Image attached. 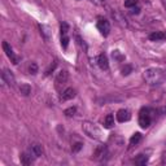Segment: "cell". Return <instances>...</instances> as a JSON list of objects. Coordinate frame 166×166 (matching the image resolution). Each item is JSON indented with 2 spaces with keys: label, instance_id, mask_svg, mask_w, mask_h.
Instances as JSON below:
<instances>
[{
  "label": "cell",
  "instance_id": "1",
  "mask_svg": "<svg viewBox=\"0 0 166 166\" xmlns=\"http://www.w3.org/2000/svg\"><path fill=\"white\" fill-rule=\"evenodd\" d=\"M145 82L151 86H156V84H161L166 79V70L160 69V68H148L143 73Z\"/></svg>",
  "mask_w": 166,
  "mask_h": 166
},
{
  "label": "cell",
  "instance_id": "2",
  "mask_svg": "<svg viewBox=\"0 0 166 166\" xmlns=\"http://www.w3.org/2000/svg\"><path fill=\"white\" fill-rule=\"evenodd\" d=\"M82 129H83V131L90 136V138H93V139H101V130L97 127L95 123L83 122Z\"/></svg>",
  "mask_w": 166,
  "mask_h": 166
},
{
  "label": "cell",
  "instance_id": "3",
  "mask_svg": "<svg viewBox=\"0 0 166 166\" xmlns=\"http://www.w3.org/2000/svg\"><path fill=\"white\" fill-rule=\"evenodd\" d=\"M152 122V118H151V110L148 108H143L139 113V125H140L142 129H147L149 127Z\"/></svg>",
  "mask_w": 166,
  "mask_h": 166
},
{
  "label": "cell",
  "instance_id": "4",
  "mask_svg": "<svg viewBox=\"0 0 166 166\" xmlns=\"http://www.w3.org/2000/svg\"><path fill=\"white\" fill-rule=\"evenodd\" d=\"M97 29H99V31L101 32L104 37H108L109 31H110V25H109V22L106 21V19L100 18L99 21H97Z\"/></svg>",
  "mask_w": 166,
  "mask_h": 166
},
{
  "label": "cell",
  "instance_id": "5",
  "mask_svg": "<svg viewBox=\"0 0 166 166\" xmlns=\"http://www.w3.org/2000/svg\"><path fill=\"white\" fill-rule=\"evenodd\" d=\"M3 50H4V52H5L6 56L11 58V61H12L13 64H14V65H17V64H18V61H19V60H18V57L16 56L14 53H13L12 47H11V45H9L8 43H6V42H3Z\"/></svg>",
  "mask_w": 166,
  "mask_h": 166
},
{
  "label": "cell",
  "instance_id": "6",
  "mask_svg": "<svg viewBox=\"0 0 166 166\" xmlns=\"http://www.w3.org/2000/svg\"><path fill=\"white\" fill-rule=\"evenodd\" d=\"M1 78L5 80L8 86L14 87V84H16V78H14V75H13V73H12L11 70H8V69H4V70H3Z\"/></svg>",
  "mask_w": 166,
  "mask_h": 166
},
{
  "label": "cell",
  "instance_id": "7",
  "mask_svg": "<svg viewBox=\"0 0 166 166\" xmlns=\"http://www.w3.org/2000/svg\"><path fill=\"white\" fill-rule=\"evenodd\" d=\"M130 118H131V114H130L129 110L126 109H119L118 112H117V121L118 122H127L130 121Z\"/></svg>",
  "mask_w": 166,
  "mask_h": 166
},
{
  "label": "cell",
  "instance_id": "8",
  "mask_svg": "<svg viewBox=\"0 0 166 166\" xmlns=\"http://www.w3.org/2000/svg\"><path fill=\"white\" fill-rule=\"evenodd\" d=\"M97 64H99V66L103 70H106L109 68V61H108V56H106L105 53H101L99 55V57H97Z\"/></svg>",
  "mask_w": 166,
  "mask_h": 166
},
{
  "label": "cell",
  "instance_id": "9",
  "mask_svg": "<svg viewBox=\"0 0 166 166\" xmlns=\"http://www.w3.org/2000/svg\"><path fill=\"white\" fill-rule=\"evenodd\" d=\"M75 97V90L74 88H66L63 92V95H61V100L63 101H68V100H71V99H74Z\"/></svg>",
  "mask_w": 166,
  "mask_h": 166
},
{
  "label": "cell",
  "instance_id": "10",
  "mask_svg": "<svg viewBox=\"0 0 166 166\" xmlns=\"http://www.w3.org/2000/svg\"><path fill=\"white\" fill-rule=\"evenodd\" d=\"M30 152H31L32 156H35V157H40V156H43V153H44L43 147H42L40 144H38V143H35V144L31 145Z\"/></svg>",
  "mask_w": 166,
  "mask_h": 166
},
{
  "label": "cell",
  "instance_id": "11",
  "mask_svg": "<svg viewBox=\"0 0 166 166\" xmlns=\"http://www.w3.org/2000/svg\"><path fill=\"white\" fill-rule=\"evenodd\" d=\"M68 77H69V74H68L66 70H60L57 73V77H56V82L57 83H65L68 80Z\"/></svg>",
  "mask_w": 166,
  "mask_h": 166
},
{
  "label": "cell",
  "instance_id": "12",
  "mask_svg": "<svg viewBox=\"0 0 166 166\" xmlns=\"http://www.w3.org/2000/svg\"><path fill=\"white\" fill-rule=\"evenodd\" d=\"M113 126H114V117H113V114H108L104 119V127L112 129Z\"/></svg>",
  "mask_w": 166,
  "mask_h": 166
},
{
  "label": "cell",
  "instance_id": "13",
  "mask_svg": "<svg viewBox=\"0 0 166 166\" xmlns=\"http://www.w3.org/2000/svg\"><path fill=\"white\" fill-rule=\"evenodd\" d=\"M166 38V32H162V31H156V32H152L149 35V39L151 40H162V39Z\"/></svg>",
  "mask_w": 166,
  "mask_h": 166
},
{
  "label": "cell",
  "instance_id": "14",
  "mask_svg": "<svg viewBox=\"0 0 166 166\" xmlns=\"http://www.w3.org/2000/svg\"><path fill=\"white\" fill-rule=\"evenodd\" d=\"M19 92H21L24 96H29V95L31 93V87H30V84L22 83L21 86H19Z\"/></svg>",
  "mask_w": 166,
  "mask_h": 166
},
{
  "label": "cell",
  "instance_id": "15",
  "mask_svg": "<svg viewBox=\"0 0 166 166\" xmlns=\"http://www.w3.org/2000/svg\"><path fill=\"white\" fill-rule=\"evenodd\" d=\"M140 140H142V134H140V132H135V134L130 138V144L135 145V144H138Z\"/></svg>",
  "mask_w": 166,
  "mask_h": 166
},
{
  "label": "cell",
  "instance_id": "16",
  "mask_svg": "<svg viewBox=\"0 0 166 166\" xmlns=\"http://www.w3.org/2000/svg\"><path fill=\"white\" fill-rule=\"evenodd\" d=\"M135 162L138 165H145L148 162V156H145V155H139L138 157H136V160Z\"/></svg>",
  "mask_w": 166,
  "mask_h": 166
},
{
  "label": "cell",
  "instance_id": "17",
  "mask_svg": "<svg viewBox=\"0 0 166 166\" xmlns=\"http://www.w3.org/2000/svg\"><path fill=\"white\" fill-rule=\"evenodd\" d=\"M112 56H113V58L114 60H117V61H123L125 60V56L121 53V51H118V50H116V51H113L112 52Z\"/></svg>",
  "mask_w": 166,
  "mask_h": 166
},
{
  "label": "cell",
  "instance_id": "18",
  "mask_svg": "<svg viewBox=\"0 0 166 166\" xmlns=\"http://www.w3.org/2000/svg\"><path fill=\"white\" fill-rule=\"evenodd\" d=\"M19 160H21V162L24 165H30L31 164V157L30 156H27L26 153H22L21 156H19Z\"/></svg>",
  "mask_w": 166,
  "mask_h": 166
},
{
  "label": "cell",
  "instance_id": "19",
  "mask_svg": "<svg viewBox=\"0 0 166 166\" xmlns=\"http://www.w3.org/2000/svg\"><path fill=\"white\" fill-rule=\"evenodd\" d=\"M60 30H61V37H64V35H68V32H69L70 27H69V25H68L66 22H63L61 26H60Z\"/></svg>",
  "mask_w": 166,
  "mask_h": 166
},
{
  "label": "cell",
  "instance_id": "20",
  "mask_svg": "<svg viewBox=\"0 0 166 166\" xmlns=\"http://www.w3.org/2000/svg\"><path fill=\"white\" fill-rule=\"evenodd\" d=\"M104 153H105V147H104V145H100V147H97L96 151H95V157L100 158L101 156H104Z\"/></svg>",
  "mask_w": 166,
  "mask_h": 166
},
{
  "label": "cell",
  "instance_id": "21",
  "mask_svg": "<svg viewBox=\"0 0 166 166\" xmlns=\"http://www.w3.org/2000/svg\"><path fill=\"white\" fill-rule=\"evenodd\" d=\"M75 112H77V108H75V106H70V108L65 109L64 114L66 116V117H73L74 114H75Z\"/></svg>",
  "mask_w": 166,
  "mask_h": 166
},
{
  "label": "cell",
  "instance_id": "22",
  "mask_svg": "<svg viewBox=\"0 0 166 166\" xmlns=\"http://www.w3.org/2000/svg\"><path fill=\"white\" fill-rule=\"evenodd\" d=\"M29 73L32 74V75H35V74L38 73V65L35 63H31L30 66H29Z\"/></svg>",
  "mask_w": 166,
  "mask_h": 166
},
{
  "label": "cell",
  "instance_id": "23",
  "mask_svg": "<svg viewBox=\"0 0 166 166\" xmlns=\"http://www.w3.org/2000/svg\"><path fill=\"white\" fill-rule=\"evenodd\" d=\"M61 45H63L64 50H66L68 48V45H69V37H68V35L61 37Z\"/></svg>",
  "mask_w": 166,
  "mask_h": 166
},
{
  "label": "cell",
  "instance_id": "24",
  "mask_svg": "<svg viewBox=\"0 0 166 166\" xmlns=\"http://www.w3.org/2000/svg\"><path fill=\"white\" fill-rule=\"evenodd\" d=\"M138 3H139V0H125V6H127V8H134Z\"/></svg>",
  "mask_w": 166,
  "mask_h": 166
},
{
  "label": "cell",
  "instance_id": "25",
  "mask_svg": "<svg viewBox=\"0 0 166 166\" xmlns=\"http://www.w3.org/2000/svg\"><path fill=\"white\" fill-rule=\"evenodd\" d=\"M40 30L44 34V38L48 40V39H50V29H48L47 26H44V25H40Z\"/></svg>",
  "mask_w": 166,
  "mask_h": 166
},
{
  "label": "cell",
  "instance_id": "26",
  "mask_svg": "<svg viewBox=\"0 0 166 166\" xmlns=\"http://www.w3.org/2000/svg\"><path fill=\"white\" fill-rule=\"evenodd\" d=\"M56 66H57V63H56V61H53V63H52V64L50 65V68H48V69L45 70V75H50L52 71L56 69Z\"/></svg>",
  "mask_w": 166,
  "mask_h": 166
},
{
  "label": "cell",
  "instance_id": "27",
  "mask_svg": "<svg viewBox=\"0 0 166 166\" xmlns=\"http://www.w3.org/2000/svg\"><path fill=\"white\" fill-rule=\"evenodd\" d=\"M131 71H132V66H131V65H125V68L122 69V74H123V75H129Z\"/></svg>",
  "mask_w": 166,
  "mask_h": 166
},
{
  "label": "cell",
  "instance_id": "28",
  "mask_svg": "<svg viewBox=\"0 0 166 166\" xmlns=\"http://www.w3.org/2000/svg\"><path fill=\"white\" fill-rule=\"evenodd\" d=\"M82 147H83L82 143H75V144H74V147H73V152H78Z\"/></svg>",
  "mask_w": 166,
  "mask_h": 166
},
{
  "label": "cell",
  "instance_id": "29",
  "mask_svg": "<svg viewBox=\"0 0 166 166\" xmlns=\"http://www.w3.org/2000/svg\"><path fill=\"white\" fill-rule=\"evenodd\" d=\"M139 12H140V9H139L138 6H136V8H135V6H134V9H132V12H131V13H132V14H138Z\"/></svg>",
  "mask_w": 166,
  "mask_h": 166
},
{
  "label": "cell",
  "instance_id": "30",
  "mask_svg": "<svg viewBox=\"0 0 166 166\" xmlns=\"http://www.w3.org/2000/svg\"><path fill=\"white\" fill-rule=\"evenodd\" d=\"M165 8H166V1H165Z\"/></svg>",
  "mask_w": 166,
  "mask_h": 166
},
{
  "label": "cell",
  "instance_id": "31",
  "mask_svg": "<svg viewBox=\"0 0 166 166\" xmlns=\"http://www.w3.org/2000/svg\"><path fill=\"white\" fill-rule=\"evenodd\" d=\"M78 1H80V0H78Z\"/></svg>",
  "mask_w": 166,
  "mask_h": 166
}]
</instances>
